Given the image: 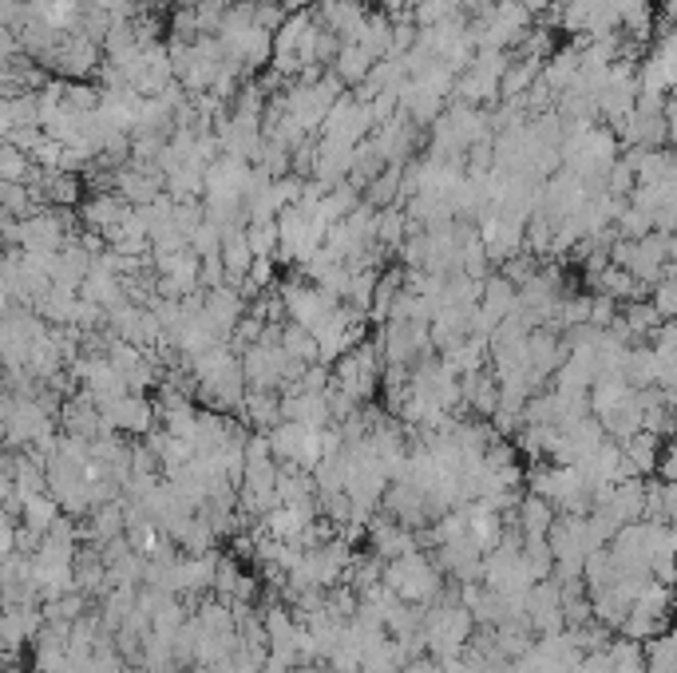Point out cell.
Masks as SVG:
<instances>
[{
    "label": "cell",
    "instance_id": "1",
    "mask_svg": "<svg viewBox=\"0 0 677 673\" xmlns=\"http://www.w3.org/2000/svg\"><path fill=\"white\" fill-rule=\"evenodd\" d=\"M190 360V377H195V397L210 408V412H238L250 392V380L242 369V353H235L230 345H215L202 357Z\"/></svg>",
    "mask_w": 677,
    "mask_h": 673
},
{
    "label": "cell",
    "instance_id": "2",
    "mask_svg": "<svg viewBox=\"0 0 677 673\" xmlns=\"http://www.w3.org/2000/svg\"><path fill=\"white\" fill-rule=\"evenodd\" d=\"M476 630L480 627H476L471 610L460 602V595L440 598V602H433V607L424 610V645H428V654L436 662H456V658H464Z\"/></svg>",
    "mask_w": 677,
    "mask_h": 673
},
{
    "label": "cell",
    "instance_id": "3",
    "mask_svg": "<svg viewBox=\"0 0 677 673\" xmlns=\"http://www.w3.org/2000/svg\"><path fill=\"white\" fill-rule=\"evenodd\" d=\"M444 575L440 562L424 550H413L405 559H393L385 562V587L393 590L396 598H405L413 607H433L444 598Z\"/></svg>",
    "mask_w": 677,
    "mask_h": 673
},
{
    "label": "cell",
    "instance_id": "4",
    "mask_svg": "<svg viewBox=\"0 0 677 673\" xmlns=\"http://www.w3.org/2000/svg\"><path fill=\"white\" fill-rule=\"evenodd\" d=\"M531 492L543 495L559 515H591L594 487L574 464H543L531 472Z\"/></svg>",
    "mask_w": 677,
    "mask_h": 673
},
{
    "label": "cell",
    "instance_id": "5",
    "mask_svg": "<svg viewBox=\"0 0 677 673\" xmlns=\"http://www.w3.org/2000/svg\"><path fill=\"white\" fill-rule=\"evenodd\" d=\"M333 385H337L341 392H348L357 404H368L376 392L385 389V357H381L376 341L357 345L348 357H341L337 365H333Z\"/></svg>",
    "mask_w": 677,
    "mask_h": 673
},
{
    "label": "cell",
    "instance_id": "6",
    "mask_svg": "<svg viewBox=\"0 0 677 673\" xmlns=\"http://www.w3.org/2000/svg\"><path fill=\"white\" fill-rule=\"evenodd\" d=\"M270 437V448L278 455V464H301V467H317L325 460V444H321V432L305 424H293V420H282V424L265 432Z\"/></svg>",
    "mask_w": 677,
    "mask_h": 673
},
{
    "label": "cell",
    "instance_id": "7",
    "mask_svg": "<svg viewBox=\"0 0 677 673\" xmlns=\"http://www.w3.org/2000/svg\"><path fill=\"white\" fill-rule=\"evenodd\" d=\"M100 412H104L107 428L119 437H147L150 428L159 424V408L150 404L147 392H123V397L107 400Z\"/></svg>",
    "mask_w": 677,
    "mask_h": 673
},
{
    "label": "cell",
    "instance_id": "8",
    "mask_svg": "<svg viewBox=\"0 0 677 673\" xmlns=\"http://www.w3.org/2000/svg\"><path fill=\"white\" fill-rule=\"evenodd\" d=\"M202 314H207V322L215 325V333L222 337L226 345L238 337V325L246 322V314H250V305H246V294L238 290V285H218V290H202Z\"/></svg>",
    "mask_w": 677,
    "mask_h": 673
},
{
    "label": "cell",
    "instance_id": "9",
    "mask_svg": "<svg viewBox=\"0 0 677 673\" xmlns=\"http://www.w3.org/2000/svg\"><path fill=\"white\" fill-rule=\"evenodd\" d=\"M523 618H527V622H531V630H535L539 638H543V634H559V630H566L563 587H559L555 575L531 587V595H527V602H523Z\"/></svg>",
    "mask_w": 677,
    "mask_h": 673
},
{
    "label": "cell",
    "instance_id": "10",
    "mask_svg": "<svg viewBox=\"0 0 677 673\" xmlns=\"http://www.w3.org/2000/svg\"><path fill=\"white\" fill-rule=\"evenodd\" d=\"M282 417L293 420V424H305L313 432H325L333 428V408H330V389H301V385H290L282 392Z\"/></svg>",
    "mask_w": 677,
    "mask_h": 673
},
{
    "label": "cell",
    "instance_id": "11",
    "mask_svg": "<svg viewBox=\"0 0 677 673\" xmlns=\"http://www.w3.org/2000/svg\"><path fill=\"white\" fill-rule=\"evenodd\" d=\"M433 559L440 562L444 575H448V579H456L460 587H464V582H483V550H480V543L471 539V535L451 539V543H440Z\"/></svg>",
    "mask_w": 677,
    "mask_h": 673
},
{
    "label": "cell",
    "instance_id": "12",
    "mask_svg": "<svg viewBox=\"0 0 677 673\" xmlns=\"http://www.w3.org/2000/svg\"><path fill=\"white\" fill-rule=\"evenodd\" d=\"M317 20L333 32V36L357 40V32L365 29V20H368V9L361 0H321Z\"/></svg>",
    "mask_w": 677,
    "mask_h": 673
},
{
    "label": "cell",
    "instance_id": "13",
    "mask_svg": "<svg viewBox=\"0 0 677 673\" xmlns=\"http://www.w3.org/2000/svg\"><path fill=\"white\" fill-rule=\"evenodd\" d=\"M460 385H464V408H471V412L483 420H496L499 400H503V389H499L496 372H488V369L468 372V377H460Z\"/></svg>",
    "mask_w": 677,
    "mask_h": 673
},
{
    "label": "cell",
    "instance_id": "14",
    "mask_svg": "<svg viewBox=\"0 0 677 673\" xmlns=\"http://www.w3.org/2000/svg\"><path fill=\"white\" fill-rule=\"evenodd\" d=\"M238 417H242L246 428H254V432H273V428L282 424V392L273 389H250L238 408Z\"/></svg>",
    "mask_w": 677,
    "mask_h": 673
},
{
    "label": "cell",
    "instance_id": "15",
    "mask_svg": "<svg viewBox=\"0 0 677 673\" xmlns=\"http://www.w3.org/2000/svg\"><path fill=\"white\" fill-rule=\"evenodd\" d=\"M662 322H666V317L658 314V305H654V302H626V305H622L618 322H614L611 329H618L626 341L638 345L642 337H658Z\"/></svg>",
    "mask_w": 677,
    "mask_h": 673
},
{
    "label": "cell",
    "instance_id": "16",
    "mask_svg": "<svg viewBox=\"0 0 677 673\" xmlns=\"http://www.w3.org/2000/svg\"><path fill=\"white\" fill-rule=\"evenodd\" d=\"M376 64H381V60H376L373 52H365L357 40H345V44H341V52H337V60H333V72H337L341 84L361 87L368 76H373Z\"/></svg>",
    "mask_w": 677,
    "mask_h": 673
},
{
    "label": "cell",
    "instance_id": "17",
    "mask_svg": "<svg viewBox=\"0 0 677 673\" xmlns=\"http://www.w3.org/2000/svg\"><path fill=\"white\" fill-rule=\"evenodd\" d=\"M555 519H559V512L543 500V495L523 492V500H519V507H515V527H519V532H523V535H551Z\"/></svg>",
    "mask_w": 677,
    "mask_h": 673
},
{
    "label": "cell",
    "instance_id": "18",
    "mask_svg": "<svg viewBox=\"0 0 677 673\" xmlns=\"http://www.w3.org/2000/svg\"><path fill=\"white\" fill-rule=\"evenodd\" d=\"M408 665V654L405 645L396 642V638L381 634L376 642L365 645V658H361V673H400Z\"/></svg>",
    "mask_w": 677,
    "mask_h": 673
},
{
    "label": "cell",
    "instance_id": "19",
    "mask_svg": "<svg viewBox=\"0 0 677 673\" xmlns=\"http://www.w3.org/2000/svg\"><path fill=\"white\" fill-rule=\"evenodd\" d=\"M64 515V507H60V500L52 492H44V495H32L29 503H24V512H20V523L29 527L32 535H40L44 539L52 527H56V519Z\"/></svg>",
    "mask_w": 677,
    "mask_h": 673
},
{
    "label": "cell",
    "instance_id": "20",
    "mask_svg": "<svg viewBox=\"0 0 677 673\" xmlns=\"http://www.w3.org/2000/svg\"><path fill=\"white\" fill-rule=\"evenodd\" d=\"M622 452H626V464L634 467V475H646L662 464V437H654V432H634L631 440H622Z\"/></svg>",
    "mask_w": 677,
    "mask_h": 673
},
{
    "label": "cell",
    "instance_id": "21",
    "mask_svg": "<svg viewBox=\"0 0 677 673\" xmlns=\"http://www.w3.org/2000/svg\"><path fill=\"white\" fill-rule=\"evenodd\" d=\"M278 341L285 345V353H290L298 365H321V345L317 337H313L310 329H301V325H282V333H278Z\"/></svg>",
    "mask_w": 677,
    "mask_h": 673
},
{
    "label": "cell",
    "instance_id": "22",
    "mask_svg": "<svg viewBox=\"0 0 677 673\" xmlns=\"http://www.w3.org/2000/svg\"><path fill=\"white\" fill-rule=\"evenodd\" d=\"M654 305H658V314L677 322V274H669L666 282L654 290Z\"/></svg>",
    "mask_w": 677,
    "mask_h": 673
},
{
    "label": "cell",
    "instance_id": "23",
    "mask_svg": "<svg viewBox=\"0 0 677 673\" xmlns=\"http://www.w3.org/2000/svg\"><path fill=\"white\" fill-rule=\"evenodd\" d=\"M658 475H662V480H666V484H677V444H669L666 452H662Z\"/></svg>",
    "mask_w": 677,
    "mask_h": 673
},
{
    "label": "cell",
    "instance_id": "24",
    "mask_svg": "<svg viewBox=\"0 0 677 673\" xmlns=\"http://www.w3.org/2000/svg\"><path fill=\"white\" fill-rule=\"evenodd\" d=\"M293 673H333V670H321V665H298Z\"/></svg>",
    "mask_w": 677,
    "mask_h": 673
},
{
    "label": "cell",
    "instance_id": "25",
    "mask_svg": "<svg viewBox=\"0 0 677 673\" xmlns=\"http://www.w3.org/2000/svg\"><path fill=\"white\" fill-rule=\"evenodd\" d=\"M674 444H677V440H674Z\"/></svg>",
    "mask_w": 677,
    "mask_h": 673
}]
</instances>
